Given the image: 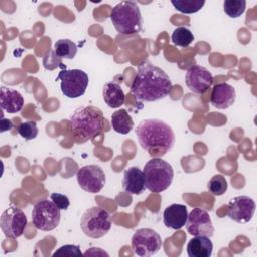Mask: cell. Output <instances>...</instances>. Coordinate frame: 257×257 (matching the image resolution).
I'll return each instance as SVG.
<instances>
[{
    "label": "cell",
    "instance_id": "cell-12",
    "mask_svg": "<svg viewBox=\"0 0 257 257\" xmlns=\"http://www.w3.org/2000/svg\"><path fill=\"white\" fill-rule=\"evenodd\" d=\"M186 229L192 236H206L211 238L214 234V226L209 213L202 208H194L186 221Z\"/></svg>",
    "mask_w": 257,
    "mask_h": 257
},
{
    "label": "cell",
    "instance_id": "cell-9",
    "mask_svg": "<svg viewBox=\"0 0 257 257\" xmlns=\"http://www.w3.org/2000/svg\"><path fill=\"white\" fill-rule=\"evenodd\" d=\"M163 246L161 236L153 229H138L132 237L133 252L141 257L157 254Z\"/></svg>",
    "mask_w": 257,
    "mask_h": 257
},
{
    "label": "cell",
    "instance_id": "cell-13",
    "mask_svg": "<svg viewBox=\"0 0 257 257\" xmlns=\"http://www.w3.org/2000/svg\"><path fill=\"white\" fill-rule=\"evenodd\" d=\"M185 81L192 92L204 94L212 86L213 75L204 66L193 64L186 71Z\"/></svg>",
    "mask_w": 257,
    "mask_h": 257
},
{
    "label": "cell",
    "instance_id": "cell-14",
    "mask_svg": "<svg viewBox=\"0 0 257 257\" xmlns=\"http://www.w3.org/2000/svg\"><path fill=\"white\" fill-rule=\"evenodd\" d=\"M255 202L248 196H237L228 204V217L240 224L248 223L254 216Z\"/></svg>",
    "mask_w": 257,
    "mask_h": 257
},
{
    "label": "cell",
    "instance_id": "cell-27",
    "mask_svg": "<svg viewBox=\"0 0 257 257\" xmlns=\"http://www.w3.org/2000/svg\"><path fill=\"white\" fill-rule=\"evenodd\" d=\"M17 132L24 140H27V141L35 139L38 135V128H37L36 122L32 120L21 122L17 127Z\"/></svg>",
    "mask_w": 257,
    "mask_h": 257
},
{
    "label": "cell",
    "instance_id": "cell-11",
    "mask_svg": "<svg viewBox=\"0 0 257 257\" xmlns=\"http://www.w3.org/2000/svg\"><path fill=\"white\" fill-rule=\"evenodd\" d=\"M76 180L82 190L92 194L100 192L106 182L104 172L97 165L81 167L76 173Z\"/></svg>",
    "mask_w": 257,
    "mask_h": 257
},
{
    "label": "cell",
    "instance_id": "cell-8",
    "mask_svg": "<svg viewBox=\"0 0 257 257\" xmlns=\"http://www.w3.org/2000/svg\"><path fill=\"white\" fill-rule=\"evenodd\" d=\"M60 80V89L64 96L77 98L85 93L88 85V75L81 69H64L57 76Z\"/></svg>",
    "mask_w": 257,
    "mask_h": 257
},
{
    "label": "cell",
    "instance_id": "cell-20",
    "mask_svg": "<svg viewBox=\"0 0 257 257\" xmlns=\"http://www.w3.org/2000/svg\"><path fill=\"white\" fill-rule=\"evenodd\" d=\"M102 97L107 106L111 108L120 107L125 100V95L122 88L118 83L113 81L106 82L103 85Z\"/></svg>",
    "mask_w": 257,
    "mask_h": 257
},
{
    "label": "cell",
    "instance_id": "cell-19",
    "mask_svg": "<svg viewBox=\"0 0 257 257\" xmlns=\"http://www.w3.org/2000/svg\"><path fill=\"white\" fill-rule=\"evenodd\" d=\"M213 252V243L209 237L195 236L187 245L189 257H210Z\"/></svg>",
    "mask_w": 257,
    "mask_h": 257
},
{
    "label": "cell",
    "instance_id": "cell-16",
    "mask_svg": "<svg viewBox=\"0 0 257 257\" xmlns=\"http://www.w3.org/2000/svg\"><path fill=\"white\" fill-rule=\"evenodd\" d=\"M188 209L182 204H172L168 206L163 213L164 225L168 228L179 230L185 226L188 218Z\"/></svg>",
    "mask_w": 257,
    "mask_h": 257
},
{
    "label": "cell",
    "instance_id": "cell-22",
    "mask_svg": "<svg viewBox=\"0 0 257 257\" xmlns=\"http://www.w3.org/2000/svg\"><path fill=\"white\" fill-rule=\"evenodd\" d=\"M54 51L60 58L72 59L76 55L77 46L69 39H59L54 43Z\"/></svg>",
    "mask_w": 257,
    "mask_h": 257
},
{
    "label": "cell",
    "instance_id": "cell-17",
    "mask_svg": "<svg viewBox=\"0 0 257 257\" xmlns=\"http://www.w3.org/2000/svg\"><path fill=\"white\" fill-rule=\"evenodd\" d=\"M122 188L124 192L132 195H140L146 189L145 176L138 167H131L123 173Z\"/></svg>",
    "mask_w": 257,
    "mask_h": 257
},
{
    "label": "cell",
    "instance_id": "cell-21",
    "mask_svg": "<svg viewBox=\"0 0 257 257\" xmlns=\"http://www.w3.org/2000/svg\"><path fill=\"white\" fill-rule=\"evenodd\" d=\"M112 130L118 134L126 135L134 128V120L128 112L120 108L111 114Z\"/></svg>",
    "mask_w": 257,
    "mask_h": 257
},
{
    "label": "cell",
    "instance_id": "cell-29",
    "mask_svg": "<svg viewBox=\"0 0 257 257\" xmlns=\"http://www.w3.org/2000/svg\"><path fill=\"white\" fill-rule=\"evenodd\" d=\"M51 201L60 209V210H66L69 207V199L67 196L59 193H52L50 195Z\"/></svg>",
    "mask_w": 257,
    "mask_h": 257
},
{
    "label": "cell",
    "instance_id": "cell-7",
    "mask_svg": "<svg viewBox=\"0 0 257 257\" xmlns=\"http://www.w3.org/2000/svg\"><path fill=\"white\" fill-rule=\"evenodd\" d=\"M32 223L37 230L51 231L60 222V209L47 199L38 201L32 210Z\"/></svg>",
    "mask_w": 257,
    "mask_h": 257
},
{
    "label": "cell",
    "instance_id": "cell-26",
    "mask_svg": "<svg viewBox=\"0 0 257 257\" xmlns=\"http://www.w3.org/2000/svg\"><path fill=\"white\" fill-rule=\"evenodd\" d=\"M228 189V184L225 177L221 174L213 176L208 183V190L214 196L223 195Z\"/></svg>",
    "mask_w": 257,
    "mask_h": 257
},
{
    "label": "cell",
    "instance_id": "cell-2",
    "mask_svg": "<svg viewBox=\"0 0 257 257\" xmlns=\"http://www.w3.org/2000/svg\"><path fill=\"white\" fill-rule=\"evenodd\" d=\"M141 147L153 158H162L175 145V134L172 127L158 118L142 120L135 128Z\"/></svg>",
    "mask_w": 257,
    "mask_h": 257
},
{
    "label": "cell",
    "instance_id": "cell-4",
    "mask_svg": "<svg viewBox=\"0 0 257 257\" xmlns=\"http://www.w3.org/2000/svg\"><path fill=\"white\" fill-rule=\"evenodd\" d=\"M110 19L115 30L122 35L139 33L143 27L140 8L135 1H121L110 12Z\"/></svg>",
    "mask_w": 257,
    "mask_h": 257
},
{
    "label": "cell",
    "instance_id": "cell-23",
    "mask_svg": "<svg viewBox=\"0 0 257 257\" xmlns=\"http://www.w3.org/2000/svg\"><path fill=\"white\" fill-rule=\"evenodd\" d=\"M171 39L176 46L188 47L194 40V34L187 27L180 26L173 31Z\"/></svg>",
    "mask_w": 257,
    "mask_h": 257
},
{
    "label": "cell",
    "instance_id": "cell-6",
    "mask_svg": "<svg viewBox=\"0 0 257 257\" xmlns=\"http://www.w3.org/2000/svg\"><path fill=\"white\" fill-rule=\"evenodd\" d=\"M80 228L85 236L98 239L106 235L111 228L109 213L99 206L87 209L80 219Z\"/></svg>",
    "mask_w": 257,
    "mask_h": 257
},
{
    "label": "cell",
    "instance_id": "cell-1",
    "mask_svg": "<svg viewBox=\"0 0 257 257\" xmlns=\"http://www.w3.org/2000/svg\"><path fill=\"white\" fill-rule=\"evenodd\" d=\"M173 88L169 75L151 62H142L131 85V93L139 101L153 102L167 97Z\"/></svg>",
    "mask_w": 257,
    "mask_h": 257
},
{
    "label": "cell",
    "instance_id": "cell-28",
    "mask_svg": "<svg viewBox=\"0 0 257 257\" xmlns=\"http://www.w3.org/2000/svg\"><path fill=\"white\" fill-rule=\"evenodd\" d=\"M82 253L79 249V246L77 245H64V246H61L60 248H58L53 254L52 256L55 257V256H67V257H71V256H76V257H79L81 256Z\"/></svg>",
    "mask_w": 257,
    "mask_h": 257
},
{
    "label": "cell",
    "instance_id": "cell-3",
    "mask_svg": "<svg viewBox=\"0 0 257 257\" xmlns=\"http://www.w3.org/2000/svg\"><path fill=\"white\" fill-rule=\"evenodd\" d=\"M105 120L102 111L94 106H81L70 115L69 128L72 139L77 144H83L103 130Z\"/></svg>",
    "mask_w": 257,
    "mask_h": 257
},
{
    "label": "cell",
    "instance_id": "cell-5",
    "mask_svg": "<svg viewBox=\"0 0 257 257\" xmlns=\"http://www.w3.org/2000/svg\"><path fill=\"white\" fill-rule=\"evenodd\" d=\"M146 188L153 193H161L167 190L174 178L173 167L162 158H152L144 168Z\"/></svg>",
    "mask_w": 257,
    "mask_h": 257
},
{
    "label": "cell",
    "instance_id": "cell-10",
    "mask_svg": "<svg viewBox=\"0 0 257 257\" xmlns=\"http://www.w3.org/2000/svg\"><path fill=\"white\" fill-rule=\"evenodd\" d=\"M27 225V218L24 212L16 207H8L0 218V228L6 238L17 239L20 237Z\"/></svg>",
    "mask_w": 257,
    "mask_h": 257
},
{
    "label": "cell",
    "instance_id": "cell-15",
    "mask_svg": "<svg viewBox=\"0 0 257 257\" xmlns=\"http://www.w3.org/2000/svg\"><path fill=\"white\" fill-rule=\"evenodd\" d=\"M235 88L229 83H218L212 88L210 102L213 106L217 107L218 109L229 108L235 102Z\"/></svg>",
    "mask_w": 257,
    "mask_h": 257
},
{
    "label": "cell",
    "instance_id": "cell-25",
    "mask_svg": "<svg viewBox=\"0 0 257 257\" xmlns=\"http://www.w3.org/2000/svg\"><path fill=\"white\" fill-rule=\"evenodd\" d=\"M247 2L245 0H225L224 1V11L231 18L240 17L245 9Z\"/></svg>",
    "mask_w": 257,
    "mask_h": 257
},
{
    "label": "cell",
    "instance_id": "cell-18",
    "mask_svg": "<svg viewBox=\"0 0 257 257\" xmlns=\"http://www.w3.org/2000/svg\"><path fill=\"white\" fill-rule=\"evenodd\" d=\"M0 105L1 108L7 113H15L23 108L24 98L19 91L6 86H2L0 94Z\"/></svg>",
    "mask_w": 257,
    "mask_h": 257
},
{
    "label": "cell",
    "instance_id": "cell-24",
    "mask_svg": "<svg viewBox=\"0 0 257 257\" xmlns=\"http://www.w3.org/2000/svg\"><path fill=\"white\" fill-rule=\"evenodd\" d=\"M173 6L182 13L191 14L198 12L204 5V0H172Z\"/></svg>",
    "mask_w": 257,
    "mask_h": 257
}]
</instances>
